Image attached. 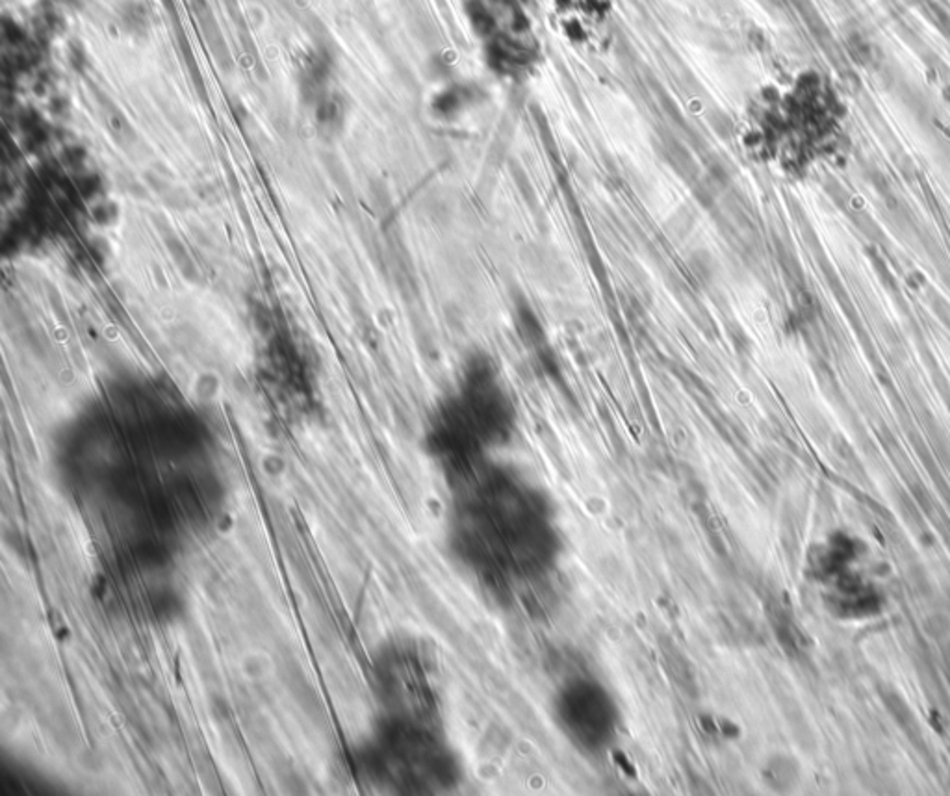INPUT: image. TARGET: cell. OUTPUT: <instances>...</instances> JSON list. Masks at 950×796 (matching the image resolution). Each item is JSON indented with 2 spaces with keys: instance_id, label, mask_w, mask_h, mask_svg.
<instances>
[{
  "instance_id": "6da1fadb",
  "label": "cell",
  "mask_w": 950,
  "mask_h": 796,
  "mask_svg": "<svg viewBox=\"0 0 950 796\" xmlns=\"http://www.w3.org/2000/svg\"><path fill=\"white\" fill-rule=\"evenodd\" d=\"M561 717L566 731L585 747H602L613 735L614 711L600 687L580 683L562 702Z\"/></svg>"
},
{
  "instance_id": "7a4b0ae2",
  "label": "cell",
  "mask_w": 950,
  "mask_h": 796,
  "mask_svg": "<svg viewBox=\"0 0 950 796\" xmlns=\"http://www.w3.org/2000/svg\"><path fill=\"white\" fill-rule=\"evenodd\" d=\"M559 17L570 38L587 41L604 21V8L598 0H561Z\"/></svg>"
},
{
  "instance_id": "3957f363",
  "label": "cell",
  "mask_w": 950,
  "mask_h": 796,
  "mask_svg": "<svg viewBox=\"0 0 950 796\" xmlns=\"http://www.w3.org/2000/svg\"><path fill=\"white\" fill-rule=\"evenodd\" d=\"M88 214L92 223L100 231H112L121 223L123 217V206L121 201H118L112 196H102L97 201L88 206Z\"/></svg>"
}]
</instances>
